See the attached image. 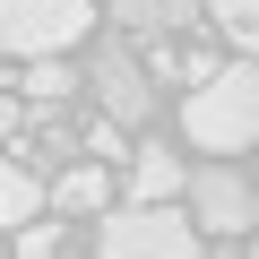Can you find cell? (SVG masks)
Here are the masks:
<instances>
[{
    "label": "cell",
    "mask_w": 259,
    "mask_h": 259,
    "mask_svg": "<svg viewBox=\"0 0 259 259\" xmlns=\"http://www.w3.org/2000/svg\"><path fill=\"white\" fill-rule=\"evenodd\" d=\"M182 130H190V147H207V156L259 147V69H250V61H225L207 87H190Z\"/></svg>",
    "instance_id": "1"
},
{
    "label": "cell",
    "mask_w": 259,
    "mask_h": 259,
    "mask_svg": "<svg viewBox=\"0 0 259 259\" xmlns=\"http://www.w3.org/2000/svg\"><path fill=\"white\" fill-rule=\"evenodd\" d=\"M95 242H104V259H207L199 225L173 207H112Z\"/></svg>",
    "instance_id": "2"
},
{
    "label": "cell",
    "mask_w": 259,
    "mask_h": 259,
    "mask_svg": "<svg viewBox=\"0 0 259 259\" xmlns=\"http://www.w3.org/2000/svg\"><path fill=\"white\" fill-rule=\"evenodd\" d=\"M87 0H0V52L18 61H61L78 35H87Z\"/></svg>",
    "instance_id": "3"
},
{
    "label": "cell",
    "mask_w": 259,
    "mask_h": 259,
    "mask_svg": "<svg viewBox=\"0 0 259 259\" xmlns=\"http://www.w3.org/2000/svg\"><path fill=\"white\" fill-rule=\"evenodd\" d=\"M87 87L104 95V121H112V130H130V121H147V104H156V87H147L139 52H130L121 35H104V44H95V69H87Z\"/></svg>",
    "instance_id": "4"
},
{
    "label": "cell",
    "mask_w": 259,
    "mask_h": 259,
    "mask_svg": "<svg viewBox=\"0 0 259 259\" xmlns=\"http://www.w3.org/2000/svg\"><path fill=\"white\" fill-rule=\"evenodd\" d=\"M182 199H190V225H199V233H250V225H259L250 182H242V173H225V164L190 173V182H182Z\"/></svg>",
    "instance_id": "5"
},
{
    "label": "cell",
    "mask_w": 259,
    "mask_h": 259,
    "mask_svg": "<svg viewBox=\"0 0 259 259\" xmlns=\"http://www.w3.org/2000/svg\"><path fill=\"white\" fill-rule=\"evenodd\" d=\"M182 182H190V173H182V164H173L164 147H147V156H130V207H164V199H173Z\"/></svg>",
    "instance_id": "6"
},
{
    "label": "cell",
    "mask_w": 259,
    "mask_h": 259,
    "mask_svg": "<svg viewBox=\"0 0 259 259\" xmlns=\"http://www.w3.org/2000/svg\"><path fill=\"white\" fill-rule=\"evenodd\" d=\"M199 18H207V26H216V35H225V44L242 52V61L259 52V0H207Z\"/></svg>",
    "instance_id": "7"
},
{
    "label": "cell",
    "mask_w": 259,
    "mask_h": 259,
    "mask_svg": "<svg viewBox=\"0 0 259 259\" xmlns=\"http://www.w3.org/2000/svg\"><path fill=\"white\" fill-rule=\"evenodd\" d=\"M35 207H44L35 173H26L18 156H0V225H35Z\"/></svg>",
    "instance_id": "8"
},
{
    "label": "cell",
    "mask_w": 259,
    "mask_h": 259,
    "mask_svg": "<svg viewBox=\"0 0 259 259\" xmlns=\"http://www.w3.org/2000/svg\"><path fill=\"white\" fill-rule=\"evenodd\" d=\"M52 199H61L69 216H95V207L112 199V182H104V164H69V173L52 182Z\"/></svg>",
    "instance_id": "9"
},
{
    "label": "cell",
    "mask_w": 259,
    "mask_h": 259,
    "mask_svg": "<svg viewBox=\"0 0 259 259\" xmlns=\"http://www.w3.org/2000/svg\"><path fill=\"white\" fill-rule=\"evenodd\" d=\"M104 18L121 35H164V0H104Z\"/></svg>",
    "instance_id": "10"
},
{
    "label": "cell",
    "mask_w": 259,
    "mask_h": 259,
    "mask_svg": "<svg viewBox=\"0 0 259 259\" xmlns=\"http://www.w3.org/2000/svg\"><path fill=\"white\" fill-rule=\"evenodd\" d=\"M69 87H78V78H69L61 61H35V78H26V95H35V104H61Z\"/></svg>",
    "instance_id": "11"
},
{
    "label": "cell",
    "mask_w": 259,
    "mask_h": 259,
    "mask_svg": "<svg viewBox=\"0 0 259 259\" xmlns=\"http://www.w3.org/2000/svg\"><path fill=\"white\" fill-rule=\"evenodd\" d=\"M52 250H61L52 225H26V233H18V259H52Z\"/></svg>",
    "instance_id": "12"
},
{
    "label": "cell",
    "mask_w": 259,
    "mask_h": 259,
    "mask_svg": "<svg viewBox=\"0 0 259 259\" xmlns=\"http://www.w3.org/2000/svg\"><path fill=\"white\" fill-rule=\"evenodd\" d=\"M199 9H207V0H164V35L173 26H199Z\"/></svg>",
    "instance_id": "13"
},
{
    "label": "cell",
    "mask_w": 259,
    "mask_h": 259,
    "mask_svg": "<svg viewBox=\"0 0 259 259\" xmlns=\"http://www.w3.org/2000/svg\"><path fill=\"white\" fill-rule=\"evenodd\" d=\"M18 121H26V112H18V95L0 87V139H18Z\"/></svg>",
    "instance_id": "14"
},
{
    "label": "cell",
    "mask_w": 259,
    "mask_h": 259,
    "mask_svg": "<svg viewBox=\"0 0 259 259\" xmlns=\"http://www.w3.org/2000/svg\"><path fill=\"white\" fill-rule=\"evenodd\" d=\"M250 259H259V242H250Z\"/></svg>",
    "instance_id": "15"
}]
</instances>
